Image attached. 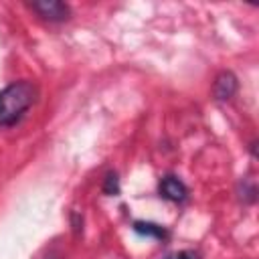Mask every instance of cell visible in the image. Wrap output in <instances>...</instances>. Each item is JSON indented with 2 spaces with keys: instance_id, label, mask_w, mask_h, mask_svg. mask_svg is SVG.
<instances>
[{
  "instance_id": "cell-1",
  "label": "cell",
  "mask_w": 259,
  "mask_h": 259,
  "mask_svg": "<svg viewBox=\"0 0 259 259\" xmlns=\"http://www.w3.org/2000/svg\"><path fill=\"white\" fill-rule=\"evenodd\" d=\"M36 99V87L30 81L10 83L0 91V123H14Z\"/></svg>"
},
{
  "instance_id": "cell-2",
  "label": "cell",
  "mask_w": 259,
  "mask_h": 259,
  "mask_svg": "<svg viewBox=\"0 0 259 259\" xmlns=\"http://www.w3.org/2000/svg\"><path fill=\"white\" fill-rule=\"evenodd\" d=\"M30 8L38 12V16L51 22H61L69 18V6L59 0H38V2H32Z\"/></svg>"
},
{
  "instance_id": "cell-3",
  "label": "cell",
  "mask_w": 259,
  "mask_h": 259,
  "mask_svg": "<svg viewBox=\"0 0 259 259\" xmlns=\"http://www.w3.org/2000/svg\"><path fill=\"white\" fill-rule=\"evenodd\" d=\"M188 190L184 186L182 180H178L176 176H164L160 180V196H164L166 200H172V202H182L186 198Z\"/></svg>"
},
{
  "instance_id": "cell-4",
  "label": "cell",
  "mask_w": 259,
  "mask_h": 259,
  "mask_svg": "<svg viewBox=\"0 0 259 259\" xmlns=\"http://www.w3.org/2000/svg\"><path fill=\"white\" fill-rule=\"evenodd\" d=\"M237 91V77L231 73V71H223L217 79H214V87H212V93L219 101H227L235 95Z\"/></svg>"
},
{
  "instance_id": "cell-5",
  "label": "cell",
  "mask_w": 259,
  "mask_h": 259,
  "mask_svg": "<svg viewBox=\"0 0 259 259\" xmlns=\"http://www.w3.org/2000/svg\"><path fill=\"white\" fill-rule=\"evenodd\" d=\"M134 231H136V233H140V235L156 237V239L166 237L164 227H160V225H156V223H144V221H138V223H134Z\"/></svg>"
},
{
  "instance_id": "cell-6",
  "label": "cell",
  "mask_w": 259,
  "mask_h": 259,
  "mask_svg": "<svg viewBox=\"0 0 259 259\" xmlns=\"http://www.w3.org/2000/svg\"><path fill=\"white\" fill-rule=\"evenodd\" d=\"M103 192L109 194V196H115L119 192V178L115 172H109L105 176V182H103Z\"/></svg>"
},
{
  "instance_id": "cell-7",
  "label": "cell",
  "mask_w": 259,
  "mask_h": 259,
  "mask_svg": "<svg viewBox=\"0 0 259 259\" xmlns=\"http://www.w3.org/2000/svg\"><path fill=\"white\" fill-rule=\"evenodd\" d=\"M166 259H196V253H192V251H178V253L168 255Z\"/></svg>"
},
{
  "instance_id": "cell-8",
  "label": "cell",
  "mask_w": 259,
  "mask_h": 259,
  "mask_svg": "<svg viewBox=\"0 0 259 259\" xmlns=\"http://www.w3.org/2000/svg\"><path fill=\"white\" fill-rule=\"evenodd\" d=\"M45 259H61V257H59V255H55V253H51V255H47Z\"/></svg>"
}]
</instances>
